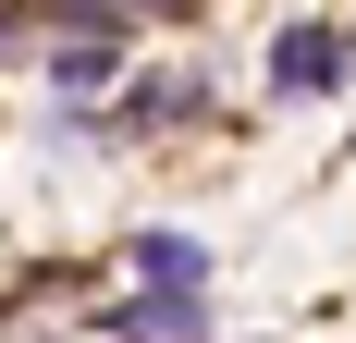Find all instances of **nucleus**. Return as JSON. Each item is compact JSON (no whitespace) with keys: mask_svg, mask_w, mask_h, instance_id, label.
<instances>
[{"mask_svg":"<svg viewBox=\"0 0 356 343\" xmlns=\"http://www.w3.org/2000/svg\"><path fill=\"white\" fill-rule=\"evenodd\" d=\"M270 86H283V99L344 86V37H332V25H283V37H270Z\"/></svg>","mask_w":356,"mask_h":343,"instance_id":"f257e3e1","label":"nucleus"},{"mask_svg":"<svg viewBox=\"0 0 356 343\" xmlns=\"http://www.w3.org/2000/svg\"><path fill=\"white\" fill-rule=\"evenodd\" d=\"M136 270L160 282V294H197V282H209V245H184V233H136Z\"/></svg>","mask_w":356,"mask_h":343,"instance_id":"f03ea898","label":"nucleus"},{"mask_svg":"<svg viewBox=\"0 0 356 343\" xmlns=\"http://www.w3.org/2000/svg\"><path fill=\"white\" fill-rule=\"evenodd\" d=\"M111 331H123V343H184V331H197V294H136Z\"/></svg>","mask_w":356,"mask_h":343,"instance_id":"7ed1b4c3","label":"nucleus"},{"mask_svg":"<svg viewBox=\"0 0 356 343\" xmlns=\"http://www.w3.org/2000/svg\"><path fill=\"white\" fill-rule=\"evenodd\" d=\"M0 49H13V12H0Z\"/></svg>","mask_w":356,"mask_h":343,"instance_id":"20e7f679","label":"nucleus"}]
</instances>
